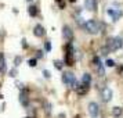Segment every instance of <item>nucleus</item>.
<instances>
[{"label": "nucleus", "instance_id": "obj_17", "mask_svg": "<svg viewBox=\"0 0 123 118\" xmlns=\"http://www.w3.org/2000/svg\"><path fill=\"white\" fill-rule=\"evenodd\" d=\"M112 114H113L115 117L120 115V114H122V108H120V107H113V110H112Z\"/></svg>", "mask_w": 123, "mask_h": 118}, {"label": "nucleus", "instance_id": "obj_5", "mask_svg": "<svg viewBox=\"0 0 123 118\" xmlns=\"http://www.w3.org/2000/svg\"><path fill=\"white\" fill-rule=\"evenodd\" d=\"M89 114L91 118H97V115H98V111H100V108H98V104L97 103H94V101H91V103H89Z\"/></svg>", "mask_w": 123, "mask_h": 118}, {"label": "nucleus", "instance_id": "obj_23", "mask_svg": "<svg viewBox=\"0 0 123 118\" xmlns=\"http://www.w3.org/2000/svg\"><path fill=\"white\" fill-rule=\"evenodd\" d=\"M10 76H12V78H14V76H15V75H17V69H15V68H12V69H10Z\"/></svg>", "mask_w": 123, "mask_h": 118}, {"label": "nucleus", "instance_id": "obj_4", "mask_svg": "<svg viewBox=\"0 0 123 118\" xmlns=\"http://www.w3.org/2000/svg\"><path fill=\"white\" fill-rule=\"evenodd\" d=\"M62 82L68 86H76V79H75V75L72 72H64L62 74Z\"/></svg>", "mask_w": 123, "mask_h": 118}, {"label": "nucleus", "instance_id": "obj_9", "mask_svg": "<svg viewBox=\"0 0 123 118\" xmlns=\"http://www.w3.org/2000/svg\"><path fill=\"white\" fill-rule=\"evenodd\" d=\"M108 15H111L113 21H117L119 18L122 17V11L120 10H113V8H108Z\"/></svg>", "mask_w": 123, "mask_h": 118}, {"label": "nucleus", "instance_id": "obj_18", "mask_svg": "<svg viewBox=\"0 0 123 118\" xmlns=\"http://www.w3.org/2000/svg\"><path fill=\"white\" fill-rule=\"evenodd\" d=\"M54 67H55L57 69H62V67H64V62H62L61 60H55V61H54Z\"/></svg>", "mask_w": 123, "mask_h": 118}, {"label": "nucleus", "instance_id": "obj_8", "mask_svg": "<svg viewBox=\"0 0 123 118\" xmlns=\"http://www.w3.org/2000/svg\"><path fill=\"white\" fill-rule=\"evenodd\" d=\"M62 36H64L67 40H72L73 32H72V29L69 28L68 25H64V28H62Z\"/></svg>", "mask_w": 123, "mask_h": 118}, {"label": "nucleus", "instance_id": "obj_12", "mask_svg": "<svg viewBox=\"0 0 123 118\" xmlns=\"http://www.w3.org/2000/svg\"><path fill=\"white\" fill-rule=\"evenodd\" d=\"M76 92H78V95H86L89 92V85L82 83L80 86H76Z\"/></svg>", "mask_w": 123, "mask_h": 118}, {"label": "nucleus", "instance_id": "obj_6", "mask_svg": "<svg viewBox=\"0 0 123 118\" xmlns=\"http://www.w3.org/2000/svg\"><path fill=\"white\" fill-rule=\"evenodd\" d=\"M101 97H102V100L108 103V101L112 99V90L111 88H104V89L101 90Z\"/></svg>", "mask_w": 123, "mask_h": 118}, {"label": "nucleus", "instance_id": "obj_16", "mask_svg": "<svg viewBox=\"0 0 123 118\" xmlns=\"http://www.w3.org/2000/svg\"><path fill=\"white\" fill-rule=\"evenodd\" d=\"M90 82H91V75L90 74H84L83 76H82V83L90 86Z\"/></svg>", "mask_w": 123, "mask_h": 118}, {"label": "nucleus", "instance_id": "obj_25", "mask_svg": "<svg viewBox=\"0 0 123 118\" xmlns=\"http://www.w3.org/2000/svg\"><path fill=\"white\" fill-rule=\"evenodd\" d=\"M46 50H47V51L51 50V43H50V42H46Z\"/></svg>", "mask_w": 123, "mask_h": 118}, {"label": "nucleus", "instance_id": "obj_14", "mask_svg": "<svg viewBox=\"0 0 123 118\" xmlns=\"http://www.w3.org/2000/svg\"><path fill=\"white\" fill-rule=\"evenodd\" d=\"M28 13L31 17H36L37 15V7L36 6H29L28 7Z\"/></svg>", "mask_w": 123, "mask_h": 118}, {"label": "nucleus", "instance_id": "obj_26", "mask_svg": "<svg viewBox=\"0 0 123 118\" xmlns=\"http://www.w3.org/2000/svg\"><path fill=\"white\" fill-rule=\"evenodd\" d=\"M43 75H44L46 78H50L51 75H50V71H47V69H44V71H43Z\"/></svg>", "mask_w": 123, "mask_h": 118}, {"label": "nucleus", "instance_id": "obj_2", "mask_svg": "<svg viewBox=\"0 0 123 118\" xmlns=\"http://www.w3.org/2000/svg\"><path fill=\"white\" fill-rule=\"evenodd\" d=\"M86 31L89 32V34L91 35H95V34H98L100 32V28H101V25L98 21H95V20H89L87 22H86Z\"/></svg>", "mask_w": 123, "mask_h": 118}, {"label": "nucleus", "instance_id": "obj_24", "mask_svg": "<svg viewBox=\"0 0 123 118\" xmlns=\"http://www.w3.org/2000/svg\"><path fill=\"white\" fill-rule=\"evenodd\" d=\"M108 47H102V49H101V54H102V56H106V54H108Z\"/></svg>", "mask_w": 123, "mask_h": 118}, {"label": "nucleus", "instance_id": "obj_7", "mask_svg": "<svg viewBox=\"0 0 123 118\" xmlns=\"http://www.w3.org/2000/svg\"><path fill=\"white\" fill-rule=\"evenodd\" d=\"M93 62H94V65L97 67V71L100 74V76H104V75H105V69H104V65H102L101 61H100V57H94Z\"/></svg>", "mask_w": 123, "mask_h": 118}, {"label": "nucleus", "instance_id": "obj_28", "mask_svg": "<svg viewBox=\"0 0 123 118\" xmlns=\"http://www.w3.org/2000/svg\"><path fill=\"white\" fill-rule=\"evenodd\" d=\"M26 118H31V117H26Z\"/></svg>", "mask_w": 123, "mask_h": 118}, {"label": "nucleus", "instance_id": "obj_1", "mask_svg": "<svg viewBox=\"0 0 123 118\" xmlns=\"http://www.w3.org/2000/svg\"><path fill=\"white\" fill-rule=\"evenodd\" d=\"M123 46V39L120 36H116V38H108V43H106V47L109 51H116L119 50Z\"/></svg>", "mask_w": 123, "mask_h": 118}, {"label": "nucleus", "instance_id": "obj_27", "mask_svg": "<svg viewBox=\"0 0 123 118\" xmlns=\"http://www.w3.org/2000/svg\"><path fill=\"white\" fill-rule=\"evenodd\" d=\"M69 1H72V3H73V1H76V0H69Z\"/></svg>", "mask_w": 123, "mask_h": 118}, {"label": "nucleus", "instance_id": "obj_29", "mask_svg": "<svg viewBox=\"0 0 123 118\" xmlns=\"http://www.w3.org/2000/svg\"><path fill=\"white\" fill-rule=\"evenodd\" d=\"M28 1H31V0H28Z\"/></svg>", "mask_w": 123, "mask_h": 118}, {"label": "nucleus", "instance_id": "obj_3", "mask_svg": "<svg viewBox=\"0 0 123 118\" xmlns=\"http://www.w3.org/2000/svg\"><path fill=\"white\" fill-rule=\"evenodd\" d=\"M73 53H75V50H73L72 45L69 43V45L67 46V53H65V64H67V65H73V62H75Z\"/></svg>", "mask_w": 123, "mask_h": 118}, {"label": "nucleus", "instance_id": "obj_20", "mask_svg": "<svg viewBox=\"0 0 123 118\" xmlns=\"http://www.w3.org/2000/svg\"><path fill=\"white\" fill-rule=\"evenodd\" d=\"M105 64H106V67H115V61H113L112 58H108Z\"/></svg>", "mask_w": 123, "mask_h": 118}, {"label": "nucleus", "instance_id": "obj_11", "mask_svg": "<svg viewBox=\"0 0 123 118\" xmlns=\"http://www.w3.org/2000/svg\"><path fill=\"white\" fill-rule=\"evenodd\" d=\"M44 34H46V31H44V28H43L40 24H37V25L33 28V35H35V36L42 38V36H44Z\"/></svg>", "mask_w": 123, "mask_h": 118}, {"label": "nucleus", "instance_id": "obj_21", "mask_svg": "<svg viewBox=\"0 0 123 118\" xmlns=\"http://www.w3.org/2000/svg\"><path fill=\"white\" fill-rule=\"evenodd\" d=\"M28 64H29V67H36V58H32V60H29Z\"/></svg>", "mask_w": 123, "mask_h": 118}, {"label": "nucleus", "instance_id": "obj_10", "mask_svg": "<svg viewBox=\"0 0 123 118\" xmlns=\"http://www.w3.org/2000/svg\"><path fill=\"white\" fill-rule=\"evenodd\" d=\"M84 8L89 11H95V8H97L95 0H84Z\"/></svg>", "mask_w": 123, "mask_h": 118}, {"label": "nucleus", "instance_id": "obj_15", "mask_svg": "<svg viewBox=\"0 0 123 118\" xmlns=\"http://www.w3.org/2000/svg\"><path fill=\"white\" fill-rule=\"evenodd\" d=\"M4 68H6V62H4V54L0 53V74L4 72Z\"/></svg>", "mask_w": 123, "mask_h": 118}, {"label": "nucleus", "instance_id": "obj_19", "mask_svg": "<svg viewBox=\"0 0 123 118\" xmlns=\"http://www.w3.org/2000/svg\"><path fill=\"white\" fill-rule=\"evenodd\" d=\"M21 62H22V57L17 56L15 58H14V65H15V67H18V65H19Z\"/></svg>", "mask_w": 123, "mask_h": 118}, {"label": "nucleus", "instance_id": "obj_13", "mask_svg": "<svg viewBox=\"0 0 123 118\" xmlns=\"http://www.w3.org/2000/svg\"><path fill=\"white\" fill-rule=\"evenodd\" d=\"M19 101L22 103L24 106H28V97H26V90H24L22 93L19 95Z\"/></svg>", "mask_w": 123, "mask_h": 118}, {"label": "nucleus", "instance_id": "obj_22", "mask_svg": "<svg viewBox=\"0 0 123 118\" xmlns=\"http://www.w3.org/2000/svg\"><path fill=\"white\" fill-rule=\"evenodd\" d=\"M55 1L58 3L60 8H64V7H65V1H64V0H55Z\"/></svg>", "mask_w": 123, "mask_h": 118}]
</instances>
